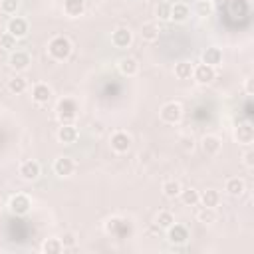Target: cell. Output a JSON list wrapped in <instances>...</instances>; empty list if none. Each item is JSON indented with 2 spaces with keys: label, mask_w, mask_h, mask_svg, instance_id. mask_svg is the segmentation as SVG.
Listing matches in <instances>:
<instances>
[{
  "label": "cell",
  "mask_w": 254,
  "mask_h": 254,
  "mask_svg": "<svg viewBox=\"0 0 254 254\" xmlns=\"http://www.w3.org/2000/svg\"><path fill=\"white\" fill-rule=\"evenodd\" d=\"M8 89H10V93H16V95H20V93H24L26 89H28V79L24 77V75H12L10 79H8Z\"/></svg>",
  "instance_id": "603a6c76"
},
{
  "label": "cell",
  "mask_w": 254,
  "mask_h": 254,
  "mask_svg": "<svg viewBox=\"0 0 254 254\" xmlns=\"http://www.w3.org/2000/svg\"><path fill=\"white\" fill-rule=\"evenodd\" d=\"M60 240H62L64 248H73V246L77 244V236H75L73 232H64V234L60 236Z\"/></svg>",
  "instance_id": "e575fe53"
},
{
  "label": "cell",
  "mask_w": 254,
  "mask_h": 254,
  "mask_svg": "<svg viewBox=\"0 0 254 254\" xmlns=\"http://www.w3.org/2000/svg\"><path fill=\"white\" fill-rule=\"evenodd\" d=\"M155 16H157V20H161V22L171 20V4H169V2H159L157 8H155Z\"/></svg>",
  "instance_id": "1f68e13d"
},
{
  "label": "cell",
  "mask_w": 254,
  "mask_h": 254,
  "mask_svg": "<svg viewBox=\"0 0 254 254\" xmlns=\"http://www.w3.org/2000/svg\"><path fill=\"white\" fill-rule=\"evenodd\" d=\"M32 64V58L26 50H12L8 56V65L18 73V71H26Z\"/></svg>",
  "instance_id": "5b68a950"
},
{
  "label": "cell",
  "mask_w": 254,
  "mask_h": 254,
  "mask_svg": "<svg viewBox=\"0 0 254 254\" xmlns=\"http://www.w3.org/2000/svg\"><path fill=\"white\" fill-rule=\"evenodd\" d=\"M159 117H161V121H165V123H169V125L179 123L181 117H183V107H181V103H177V101H167V103H163V107L159 109Z\"/></svg>",
  "instance_id": "3957f363"
},
{
  "label": "cell",
  "mask_w": 254,
  "mask_h": 254,
  "mask_svg": "<svg viewBox=\"0 0 254 254\" xmlns=\"http://www.w3.org/2000/svg\"><path fill=\"white\" fill-rule=\"evenodd\" d=\"M242 163H244V167H248V169L254 167V151H252L250 147H246V151H244V155H242Z\"/></svg>",
  "instance_id": "d590c367"
},
{
  "label": "cell",
  "mask_w": 254,
  "mask_h": 254,
  "mask_svg": "<svg viewBox=\"0 0 254 254\" xmlns=\"http://www.w3.org/2000/svg\"><path fill=\"white\" fill-rule=\"evenodd\" d=\"M16 42H18V40H16L12 34H8V32H4V34L0 36V46H2L4 50H10V52L16 50Z\"/></svg>",
  "instance_id": "836d02e7"
},
{
  "label": "cell",
  "mask_w": 254,
  "mask_h": 254,
  "mask_svg": "<svg viewBox=\"0 0 254 254\" xmlns=\"http://www.w3.org/2000/svg\"><path fill=\"white\" fill-rule=\"evenodd\" d=\"M189 16H190V8H189L187 2H175V4H171V20L173 22L183 24V22L189 20Z\"/></svg>",
  "instance_id": "ac0fdd59"
},
{
  "label": "cell",
  "mask_w": 254,
  "mask_h": 254,
  "mask_svg": "<svg viewBox=\"0 0 254 254\" xmlns=\"http://www.w3.org/2000/svg\"><path fill=\"white\" fill-rule=\"evenodd\" d=\"M117 69H119V73L125 75V77H135V75L139 73V62H137L135 58H131V56L119 58Z\"/></svg>",
  "instance_id": "9a60e30c"
},
{
  "label": "cell",
  "mask_w": 254,
  "mask_h": 254,
  "mask_svg": "<svg viewBox=\"0 0 254 254\" xmlns=\"http://www.w3.org/2000/svg\"><path fill=\"white\" fill-rule=\"evenodd\" d=\"M200 147H202V153L208 155V157H214L220 153L222 149V141L216 137V135H204L200 139Z\"/></svg>",
  "instance_id": "e0dca14e"
},
{
  "label": "cell",
  "mask_w": 254,
  "mask_h": 254,
  "mask_svg": "<svg viewBox=\"0 0 254 254\" xmlns=\"http://www.w3.org/2000/svg\"><path fill=\"white\" fill-rule=\"evenodd\" d=\"M202 64H206V65H210V67H218V65L222 64V52H220L218 48H214V46L206 48V50L202 52Z\"/></svg>",
  "instance_id": "ffe728a7"
},
{
  "label": "cell",
  "mask_w": 254,
  "mask_h": 254,
  "mask_svg": "<svg viewBox=\"0 0 254 254\" xmlns=\"http://www.w3.org/2000/svg\"><path fill=\"white\" fill-rule=\"evenodd\" d=\"M52 95H54L52 87H50L48 83H44V81H40V83H36V85L32 87V99H34L38 105H46V103L52 99Z\"/></svg>",
  "instance_id": "2e32d148"
},
{
  "label": "cell",
  "mask_w": 254,
  "mask_h": 254,
  "mask_svg": "<svg viewBox=\"0 0 254 254\" xmlns=\"http://www.w3.org/2000/svg\"><path fill=\"white\" fill-rule=\"evenodd\" d=\"M192 69H194V65L190 64V62H179V64H175V77L177 79H190L192 77Z\"/></svg>",
  "instance_id": "d4e9b609"
},
{
  "label": "cell",
  "mask_w": 254,
  "mask_h": 254,
  "mask_svg": "<svg viewBox=\"0 0 254 254\" xmlns=\"http://www.w3.org/2000/svg\"><path fill=\"white\" fill-rule=\"evenodd\" d=\"M73 171H75V163H73L71 157L62 155L54 161V173L58 177H69V175H73Z\"/></svg>",
  "instance_id": "5bb4252c"
},
{
  "label": "cell",
  "mask_w": 254,
  "mask_h": 254,
  "mask_svg": "<svg viewBox=\"0 0 254 254\" xmlns=\"http://www.w3.org/2000/svg\"><path fill=\"white\" fill-rule=\"evenodd\" d=\"M181 141H183V147H185L187 151H192V149H194V141H192V137H183Z\"/></svg>",
  "instance_id": "8d00e7d4"
},
{
  "label": "cell",
  "mask_w": 254,
  "mask_h": 254,
  "mask_svg": "<svg viewBox=\"0 0 254 254\" xmlns=\"http://www.w3.org/2000/svg\"><path fill=\"white\" fill-rule=\"evenodd\" d=\"M196 220L202 222V224H212L216 220V210L210 208V206H200L196 210Z\"/></svg>",
  "instance_id": "f1b7e54d"
},
{
  "label": "cell",
  "mask_w": 254,
  "mask_h": 254,
  "mask_svg": "<svg viewBox=\"0 0 254 254\" xmlns=\"http://www.w3.org/2000/svg\"><path fill=\"white\" fill-rule=\"evenodd\" d=\"M181 183L177 181V179H167L163 185H161V190H163V194L167 196V198H175V196H179V192H181Z\"/></svg>",
  "instance_id": "484cf974"
},
{
  "label": "cell",
  "mask_w": 254,
  "mask_h": 254,
  "mask_svg": "<svg viewBox=\"0 0 254 254\" xmlns=\"http://www.w3.org/2000/svg\"><path fill=\"white\" fill-rule=\"evenodd\" d=\"M64 250V244L60 238H46L42 242V252L44 254H60Z\"/></svg>",
  "instance_id": "83f0119b"
},
{
  "label": "cell",
  "mask_w": 254,
  "mask_h": 254,
  "mask_svg": "<svg viewBox=\"0 0 254 254\" xmlns=\"http://www.w3.org/2000/svg\"><path fill=\"white\" fill-rule=\"evenodd\" d=\"M189 238H190V234H189V228H187L185 224L173 222V224L167 228V240H169L171 244H175V246L185 244Z\"/></svg>",
  "instance_id": "ba28073f"
},
{
  "label": "cell",
  "mask_w": 254,
  "mask_h": 254,
  "mask_svg": "<svg viewBox=\"0 0 254 254\" xmlns=\"http://www.w3.org/2000/svg\"><path fill=\"white\" fill-rule=\"evenodd\" d=\"M194 14L198 18H206L212 14V2L210 0H196L194 2Z\"/></svg>",
  "instance_id": "f546056e"
},
{
  "label": "cell",
  "mask_w": 254,
  "mask_h": 254,
  "mask_svg": "<svg viewBox=\"0 0 254 254\" xmlns=\"http://www.w3.org/2000/svg\"><path fill=\"white\" fill-rule=\"evenodd\" d=\"M0 117H2V107H0Z\"/></svg>",
  "instance_id": "f35d334b"
},
{
  "label": "cell",
  "mask_w": 254,
  "mask_h": 254,
  "mask_svg": "<svg viewBox=\"0 0 254 254\" xmlns=\"http://www.w3.org/2000/svg\"><path fill=\"white\" fill-rule=\"evenodd\" d=\"M179 196H181L183 204H187V206H194V204H198V196H200V192H198L196 189L189 187V189H181Z\"/></svg>",
  "instance_id": "4316f807"
},
{
  "label": "cell",
  "mask_w": 254,
  "mask_h": 254,
  "mask_svg": "<svg viewBox=\"0 0 254 254\" xmlns=\"http://www.w3.org/2000/svg\"><path fill=\"white\" fill-rule=\"evenodd\" d=\"M234 139H236L240 145L250 147V145L254 143V127H252L248 121L238 123V125H236V129H234Z\"/></svg>",
  "instance_id": "4fadbf2b"
},
{
  "label": "cell",
  "mask_w": 254,
  "mask_h": 254,
  "mask_svg": "<svg viewBox=\"0 0 254 254\" xmlns=\"http://www.w3.org/2000/svg\"><path fill=\"white\" fill-rule=\"evenodd\" d=\"M6 32L12 34L16 40H22L28 36L30 32V26H28V20L22 18V16H12L8 22H6Z\"/></svg>",
  "instance_id": "8992f818"
},
{
  "label": "cell",
  "mask_w": 254,
  "mask_h": 254,
  "mask_svg": "<svg viewBox=\"0 0 254 254\" xmlns=\"http://www.w3.org/2000/svg\"><path fill=\"white\" fill-rule=\"evenodd\" d=\"M111 44L117 48V50H125L133 44V32L125 26H119L111 32Z\"/></svg>",
  "instance_id": "52a82bcc"
},
{
  "label": "cell",
  "mask_w": 254,
  "mask_h": 254,
  "mask_svg": "<svg viewBox=\"0 0 254 254\" xmlns=\"http://www.w3.org/2000/svg\"><path fill=\"white\" fill-rule=\"evenodd\" d=\"M161 30H159V24L157 22H145L143 28H141V38L145 42H155L159 38Z\"/></svg>",
  "instance_id": "cb8c5ba5"
},
{
  "label": "cell",
  "mask_w": 254,
  "mask_h": 254,
  "mask_svg": "<svg viewBox=\"0 0 254 254\" xmlns=\"http://www.w3.org/2000/svg\"><path fill=\"white\" fill-rule=\"evenodd\" d=\"M75 111H77V105H75L73 99H69V97L62 99V101L58 103V107H56L58 121H60V123H73V119H75V115H77Z\"/></svg>",
  "instance_id": "277c9868"
},
{
  "label": "cell",
  "mask_w": 254,
  "mask_h": 254,
  "mask_svg": "<svg viewBox=\"0 0 254 254\" xmlns=\"http://www.w3.org/2000/svg\"><path fill=\"white\" fill-rule=\"evenodd\" d=\"M73 52V44L67 36H54L50 42H48V54L56 60V62H64L71 56Z\"/></svg>",
  "instance_id": "6da1fadb"
},
{
  "label": "cell",
  "mask_w": 254,
  "mask_h": 254,
  "mask_svg": "<svg viewBox=\"0 0 254 254\" xmlns=\"http://www.w3.org/2000/svg\"><path fill=\"white\" fill-rule=\"evenodd\" d=\"M218 202H220V192H218L216 189H206V190H202L200 196H198V204H202V206L216 208Z\"/></svg>",
  "instance_id": "44dd1931"
},
{
  "label": "cell",
  "mask_w": 254,
  "mask_h": 254,
  "mask_svg": "<svg viewBox=\"0 0 254 254\" xmlns=\"http://www.w3.org/2000/svg\"><path fill=\"white\" fill-rule=\"evenodd\" d=\"M173 222H175V216H173V212H169V210H161V212L155 216V224H157L159 228H163V230H167Z\"/></svg>",
  "instance_id": "4dcf8cb0"
},
{
  "label": "cell",
  "mask_w": 254,
  "mask_h": 254,
  "mask_svg": "<svg viewBox=\"0 0 254 254\" xmlns=\"http://www.w3.org/2000/svg\"><path fill=\"white\" fill-rule=\"evenodd\" d=\"M64 12L69 18H79L85 12V2L83 0H65L64 2Z\"/></svg>",
  "instance_id": "7402d4cb"
},
{
  "label": "cell",
  "mask_w": 254,
  "mask_h": 254,
  "mask_svg": "<svg viewBox=\"0 0 254 254\" xmlns=\"http://www.w3.org/2000/svg\"><path fill=\"white\" fill-rule=\"evenodd\" d=\"M224 190H226V194H230V196H242L244 190H246V183H244V179H240V177H230V179H226V183H224Z\"/></svg>",
  "instance_id": "d6986e66"
},
{
  "label": "cell",
  "mask_w": 254,
  "mask_h": 254,
  "mask_svg": "<svg viewBox=\"0 0 254 254\" xmlns=\"http://www.w3.org/2000/svg\"><path fill=\"white\" fill-rule=\"evenodd\" d=\"M8 210L12 214H16V216H24V214H28L32 210V198L28 194H24V192H16L8 200Z\"/></svg>",
  "instance_id": "7a4b0ae2"
},
{
  "label": "cell",
  "mask_w": 254,
  "mask_h": 254,
  "mask_svg": "<svg viewBox=\"0 0 254 254\" xmlns=\"http://www.w3.org/2000/svg\"><path fill=\"white\" fill-rule=\"evenodd\" d=\"M131 143H133V139H131V135L127 133V131H115L113 135H111V139H109V145H111V149L115 151V153H127L129 149H131Z\"/></svg>",
  "instance_id": "30bf717a"
},
{
  "label": "cell",
  "mask_w": 254,
  "mask_h": 254,
  "mask_svg": "<svg viewBox=\"0 0 254 254\" xmlns=\"http://www.w3.org/2000/svg\"><path fill=\"white\" fill-rule=\"evenodd\" d=\"M244 89H246L248 95H252V79H246L244 81Z\"/></svg>",
  "instance_id": "74e56055"
},
{
  "label": "cell",
  "mask_w": 254,
  "mask_h": 254,
  "mask_svg": "<svg viewBox=\"0 0 254 254\" xmlns=\"http://www.w3.org/2000/svg\"><path fill=\"white\" fill-rule=\"evenodd\" d=\"M40 173H42L40 163L34 161V159H26V161H22L20 167H18V175H20L24 181H30V183L36 181V179L40 177Z\"/></svg>",
  "instance_id": "7c38bea8"
},
{
  "label": "cell",
  "mask_w": 254,
  "mask_h": 254,
  "mask_svg": "<svg viewBox=\"0 0 254 254\" xmlns=\"http://www.w3.org/2000/svg\"><path fill=\"white\" fill-rule=\"evenodd\" d=\"M18 8H20V0H0V10L4 14H8V16L16 14Z\"/></svg>",
  "instance_id": "d6a6232c"
},
{
  "label": "cell",
  "mask_w": 254,
  "mask_h": 254,
  "mask_svg": "<svg viewBox=\"0 0 254 254\" xmlns=\"http://www.w3.org/2000/svg\"><path fill=\"white\" fill-rule=\"evenodd\" d=\"M214 77H216V67H210V65H206V64H198V65H194V69H192V79H194L196 83H200V85L212 83Z\"/></svg>",
  "instance_id": "9c48e42d"
},
{
  "label": "cell",
  "mask_w": 254,
  "mask_h": 254,
  "mask_svg": "<svg viewBox=\"0 0 254 254\" xmlns=\"http://www.w3.org/2000/svg\"><path fill=\"white\" fill-rule=\"evenodd\" d=\"M56 137H58L60 143H64V145H71V143L77 141V137H79V129H77L73 123H60Z\"/></svg>",
  "instance_id": "8fae6325"
}]
</instances>
